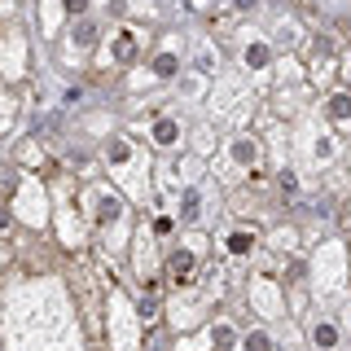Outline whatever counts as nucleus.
<instances>
[{"instance_id": "obj_4", "label": "nucleus", "mask_w": 351, "mask_h": 351, "mask_svg": "<svg viewBox=\"0 0 351 351\" xmlns=\"http://www.w3.org/2000/svg\"><path fill=\"white\" fill-rule=\"evenodd\" d=\"M246 347H250V351H268V338H263V334H250Z\"/></svg>"}, {"instance_id": "obj_1", "label": "nucleus", "mask_w": 351, "mask_h": 351, "mask_svg": "<svg viewBox=\"0 0 351 351\" xmlns=\"http://www.w3.org/2000/svg\"><path fill=\"white\" fill-rule=\"evenodd\" d=\"M193 268H197V259L189 255V250H176V255H171V281L176 285L193 281Z\"/></svg>"}, {"instance_id": "obj_3", "label": "nucleus", "mask_w": 351, "mask_h": 351, "mask_svg": "<svg viewBox=\"0 0 351 351\" xmlns=\"http://www.w3.org/2000/svg\"><path fill=\"white\" fill-rule=\"evenodd\" d=\"M211 347H215V351H237V334H233L228 325H219L215 334H211Z\"/></svg>"}, {"instance_id": "obj_2", "label": "nucleus", "mask_w": 351, "mask_h": 351, "mask_svg": "<svg viewBox=\"0 0 351 351\" xmlns=\"http://www.w3.org/2000/svg\"><path fill=\"white\" fill-rule=\"evenodd\" d=\"M312 343H316V347H338V329L329 325V321H321V325L312 329Z\"/></svg>"}]
</instances>
